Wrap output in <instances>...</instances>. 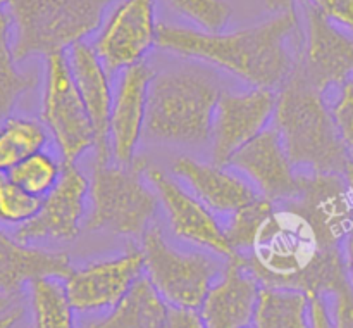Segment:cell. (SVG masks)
Instances as JSON below:
<instances>
[{"instance_id":"cell-17","label":"cell","mask_w":353,"mask_h":328,"mask_svg":"<svg viewBox=\"0 0 353 328\" xmlns=\"http://www.w3.org/2000/svg\"><path fill=\"white\" fill-rule=\"evenodd\" d=\"M230 166L247 176L257 192L272 202L290 200L299 193L300 171L293 166L272 124L241 147Z\"/></svg>"},{"instance_id":"cell-10","label":"cell","mask_w":353,"mask_h":328,"mask_svg":"<svg viewBox=\"0 0 353 328\" xmlns=\"http://www.w3.org/2000/svg\"><path fill=\"white\" fill-rule=\"evenodd\" d=\"M88 197L90 180L78 166L64 162L57 185L41 199L40 211L10 235L24 244L72 242L85 224Z\"/></svg>"},{"instance_id":"cell-22","label":"cell","mask_w":353,"mask_h":328,"mask_svg":"<svg viewBox=\"0 0 353 328\" xmlns=\"http://www.w3.org/2000/svg\"><path fill=\"white\" fill-rule=\"evenodd\" d=\"M171 311L172 304L141 275L114 309L83 328H168Z\"/></svg>"},{"instance_id":"cell-39","label":"cell","mask_w":353,"mask_h":328,"mask_svg":"<svg viewBox=\"0 0 353 328\" xmlns=\"http://www.w3.org/2000/svg\"><path fill=\"white\" fill-rule=\"evenodd\" d=\"M345 178H347L348 189H350V195H352V200H353V154L350 155V161H348L347 171H345Z\"/></svg>"},{"instance_id":"cell-27","label":"cell","mask_w":353,"mask_h":328,"mask_svg":"<svg viewBox=\"0 0 353 328\" xmlns=\"http://www.w3.org/2000/svg\"><path fill=\"white\" fill-rule=\"evenodd\" d=\"M64 162L59 161L50 152L38 151L14 166L7 175L31 195L43 199L57 185L62 175Z\"/></svg>"},{"instance_id":"cell-14","label":"cell","mask_w":353,"mask_h":328,"mask_svg":"<svg viewBox=\"0 0 353 328\" xmlns=\"http://www.w3.org/2000/svg\"><path fill=\"white\" fill-rule=\"evenodd\" d=\"M305 31L299 68L321 92L353 78V37L319 12L302 6Z\"/></svg>"},{"instance_id":"cell-6","label":"cell","mask_w":353,"mask_h":328,"mask_svg":"<svg viewBox=\"0 0 353 328\" xmlns=\"http://www.w3.org/2000/svg\"><path fill=\"white\" fill-rule=\"evenodd\" d=\"M147 166V159L138 155L130 164L110 162V159L93 162L86 230L110 231L128 238L143 237L161 204L145 176Z\"/></svg>"},{"instance_id":"cell-5","label":"cell","mask_w":353,"mask_h":328,"mask_svg":"<svg viewBox=\"0 0 353 328\" xmlns=\"http://www.w3.org/2000/svg\"><path fill=\"white\" fill-rule=\"evenodd\" d=\"M117 0H7L17 62L68 52L100 30Z\"/></svg>"},{"instance_id":"cell-20","label":"cell","mask_w":353,"mask_h":328,"mask_svg":"<svg viewBox=\"0 0 353 328\" xmlns=\"http://www.w3.org/2000/svg\"><path fill=\"white\" fill-rule=\"evenodd\" d=\"M172 173L179 176L216 214L230 216L261 195L247 176L238 175L234 168L228 169L226 166H219L216 162L207 164L188 155H181L172 162Z\"/></svg>"},{"instance_id":"cell-32","label":"cell","mask_w":353,"mask_h":328,"mask_svg":"<svg viewBox=\"0 0 353 328\" xmlns=\"http://www.w3.org/2000/svg\"><path fill=\"white\" fill-rule=\"evenodd\" d=\"M299 2L353 35V0H299Z\"/></svg>"},{"instance_id":"cell-21","label":"cell","mask_w":353,"mask_h":328,"mask_svg":"<svg viewBox=\"0 0 353 328\" xmlns=\"http://www.w3.org/2000/svg\"><path fill=\"white\" fill-rule=\"evenodd\" d=\"M65 252L24 244L0 228V293L19 296L24 285L38 278H61L71 273Z\"/></svg>"},{"instance_id":"cell-26","label":"cell","mask_w":353,"mask_h":328,"mask_svg":"<svg viewBox=\"0 0 353 328\" xmlns=\"http://www.w3.org/2000/svg\"><path fill=\"white\" fill-rule=\"evenodd\" d=\"M33 328H76L72 307L61 278H38L30 283Z\"/></svg>"},{"instance_id":"cell-36","label":"cell","mask_w":353,"mask_h":328,"mask_svg":"<svg viewBox=\"0 0 353 328\" xmlns=\"http://www.w3.org/2000/svg\"><path fill=\"white\" fill-rule=\"evenodd\" d=\"M343 258L348 280H350V285L353 287V231L343 240Z\"/></svg>"},{"instance_id":"cell-29","label":"cell","mask_w":353,"mask_h":328,"mask_svg":"<svg viewBox=\"0 0 353 328\" xmlns=\"http://www.w3.org/2000/svg\"><path fill=\"white\" fill-rule=\"evenodd\" d=\"M41 199L21 189L7 173H0V226L19 228L40 211Z\"/></svg>"},{"instance_id":"cell-12","label":"cell","mask_w":353,"mask_h":328,"mask_svg":"<svg viewBox=\"0 0 353 328\" xmlns=\"http://www.w3.org/2000/svg\"><path fill=\"white\" fill-rule=\"evenodd\" d=\"M145 176L154 186L159 202L164 207L171 231L181 240L209 251L219 258L233 259L234 252L224 233L216 213L207 207L195 193L148 162Z\"/></svg>"},{"instance_id":"cell-34","label":"cell","mask_w":353,"mask_h":328,"mask_svg":"<svg viewBox=\"0 0 353 328\" xmlns=\"http://www.w3.org/2000/svg\"><path fill=\"white\" fill-rule=\"evenodd\" d=\"M310 328H333L331 311L324 296H310Z\"/></svg>"},{"instance_id":"cell-42","label":"cell","mask_w":353,"mask_h":328,"mask_svg":"<svg viewBox=\"0 0 353 328\" xmlns=\"http://www.w3.org/2000/svg\"><path fill=\"white\" fill-rule=\"evenodd\" d=\"M250 328H252V327H250Z\"/></svg>"},{"instance_id":"cell-11","label":"cell","mask_w":353,"mask_h":328,"mask_svg":"<svg viewBox=\"0 0 353 328\" xmlns=\"http://www.w3.org/2000/svg\"><path fill=\"white\" fill-rule=\"evenodd\" d=\"M141 275H145L143 252L131 245L119 255L72 268L64 278L65 296L76 313H109Z\"/></svg>"},{"instance_id":"cell-13","label":"cell","mask_w":353,"mask_h":328,"mask_svg":"<svg viewBox=\"0 0 353 328\" xmlns=\"http://www.w3.org/2000/svg\"><path fill=\"white\" fill-rule=\"evenodd\" d=\"M276 110V92L254 88L247 92H223L217 102L212 123V161L230 166L241 147L271 126Z\"/></svg>"},{"instance_id":"cell-7","label":"cell","mask_w":353,"mask_h":328,"mask_svg":"<svg viewBox=\"0 0 353 328\" xmlns=\"http://www.w3.org/2000/svg\"><path fill=\"white\" fill-rule=\"evenodd\" d=\"M141 242L145 276L159 293L174 306L200 309L210 287L223 275L219 255L209 251L174 247L159 224H150Z\"/></svg>"},{"instance_id":"cell-4","label":"cell","mask_w":353,"mask_h":328,"mask_svg":"<svg viewBox=\"0 0 353 328\" xmlns=\"http://www.w3.org/2000/svg\"><path fill=\"white\" fill-rule=\"evenodd\" d=\"M223 90L207 73L171 69L155 73L148 88L145 135L155 142L186 147L210 144Z\"/></svg>"},{"instance_id":"cell-24","label":"cell","mask_w":353,"mask_h":328,"mask_svg":"<svg viewBox=\"0 0 353 328\" xmlns=\"http://www.w3.org/2000/svg\"><path fill=\"white\" fill-rule=\"evenodd\" d=\"M37 85V75L17 69L12 48V21L9 10L0 7V121L10 117L21 95Z\"/></svg>"},{"instance_id":"cell-40","label":"cell","mask_w":353,"mask_h":328,"mask_svg":"<svg viewBox=\"0 0 353 328\" xmlns=\"http://www.w3.org/2000/svg\"><path fill=\"white\" fill-rule=\"evenodd\" d=\"M6 3H7V0H0V7H6Z\"/></svg>"},{"instance_id":"cell-25","label":"cell","mask_w":353,"mask_h":328,"mask_svg":"<svg viewBox=\"0 0 353 328\" xmlns=\"http://www.w3.org/2000/svg\"><path fill=\"white\" fill-rule=\"evenodd\" d=\"M48 140L50 133L40 121L7 117L0 124V173H9L31 154L43 151Z\"/></svg>"},{"instance_id":"cell-30","label":"cell","mask_w":353,"mask_h":328,"mask_svg":"<svg viewBox=\"0 0 353 328\" xmlns=\"http://www.w3.org/2000/svg\"><path fill=\"white\" fill-rule=\"evenodd\" d=\"M168 2L176 12L209 33L223 31L233 14V9L226 0H168Z\"/></svg>"},{"instance_id":"cell-35","label":"cell","mask_w":353,"mask_h":328,"mask_svg":"<svg viewBox=\"0 0 353 328\" xmlns=\"http://www.w3.org/2000/svg\"><path fill=\"white\" fill-rule=\"evenodd\" d=\"M23 314H24L23 306H17V304L10 307V309L3 311V313L0 314V328H12L14 325L23 318Z\"/></svg>"},{"instance_id":"cell-18","label":"cell","mask_w":353,"mask_h":328,"mask_svg":"<svg viewBox=\"0 0 353 328\" xmlns=\"http://www.w3.org/2000/svg\"><path fill=\"white\" fill-rule=\"evenodd\" d=\"M261 282L236 259H228L224 271L210 287L199 313L203 328H250Z\"/></svg>"},{"instance_id":"cell-2","label":"cell","mask_w":353,"mask_h":328,"mask_svg":"<svg viewBox=\"0 0 353 328\" xmlns=\"http://www.w3.org/2000/svg\"><path fill=\"white\" fill-rule=\"evenodd\" d=\"M299 16L279 12L264 23L234 31L209 33L179 24H159L157 47L207 62L261 88H281L299 64L290 44Z\"/></svg>"},{"instance_id":"cell-23","label":"cell","mask_w":353,"mask_h":328,"mask_svg":"<svg viewBox=\"0 0 353 328\" xmlns=\"http://www.w3.org/2000/svg\"><path fill=\"white\" fill-rule=\"evenodd\" d=\"M252 328H310V299L305 292L262 287Z\"/></svg>"},{"instance_id":"cell-31","label":"cell","mask_w":353,"mask_h":328,"mask_svg":"<svg viewBox=\"0 0 353 328\" xmlns=\"http://www.w3.org/2000/svg\"><path fill=\"white\" fill-rule=\"evenodd\" d=\"M331 114L341 140L353 154V78L340 86L336 100L331 106Z\"/></svg>"},{"instance_id":"cell-8","label":"cell","mask_w":353,"mask_h":328,"mask_svg":"<svg viewBox=\"0 0 353 328\" xmlns=\"http://www.w3.org/2000/svg\"><path fill=\"white\" fill-rule=\"evenodd\" d=\"M41 123L54 138L65 164H76L85 152L95 148L93 124L76 88L65 52L45 57Z\"/></svg>"},{"instance_id":"cell-28","label":"cell","mask_w":353,"mask_h":328,"mask_svg":"<svg viewBox=\"0 0 353 328\" xmlns=\"http://www.w3.org/2000/svg\"><path fill=\"white\" fill-rule=\"evenodd\" d=\"M272 209H274V202L259 195L230 214V220L224 224V233L234 255L245 254L252 247L259 230L272 213Z\"/></svg>"},{"instance_id":"cell-38","label":"cell","mask_w":353,"mask_h":328,"mask_svg":"<svg viewBox=\"0 0 353 328\" xmlns=\"http://www.w3.org/2000/svg\"><path fill=\"white\" fill-rule=\"evenodd\" d=\"M16 299L17 296H9V293H0V314L3 313V311L10 309L12 306H16Z\"/></svg>"},{"instance_id":"cell-33","label":"cell","mask_w":353,"mask_h":328,"mask_svg":"<svg viewBox=\"0 0 353 328\" xmlns=\"http://www.w3.org/2000/svg\"><path fill=\"white\" fill-rule=\"evenodd\" d=\"M327 297L333 300L330 306L333 328H353V287L350 280L338 285Z\"/></svg>"},{"instance_id":"cell-9","label":"cell","mask_w":353,"mask_h":328,"mask_svg":"<svg viewBox=\"0 0 353 328\" xmlns=\"http://www.w3.org/2000/svg\"><path fill=\"white\" fill-rule=\"evenodd\" d=\"M155 0H117L92 44L109 75L143 61L157 47Z\"/></svg>"},{"instance_id":"cell-15","label":"cell","mask_w":353,"mask_h":328,"mask_svg":"<svg viewBox=\"0 0 353 328\" xmlns=\"http://www.w3.org/2000/svg\"><path fill=\"white\" fill-rule=\"evenodd\" d=\"M292 200L316 226L326 245H343L353 231V200L345 175L300 173V186Z\"/></svg>"},{"instance_id":"cell-19","label":"cell","mask_w":353,"mask_h":328,"mask_svg":"<svg viewBox=\"0 0 353 328\" xmlns=\"http://www.w3.org/2000/svg\"><path fill=\"white\" fill-rule=\"evenodd\" d=\"M65 54L76 88L81 95L95 131V161H109V119L114 97L109 71L93 50L92 44L79 41Z\"/></svg>"},{"instance_id":"cell-1","label":"cell","mask_w":353,"mask_h":328,"mask_svg":"<svg viewBox=\"0 0 353 328\" xmlns=\"http://www.w3.org/2000/svg\"><path fill=\"white\" fill-rule=\"evenodd\" d=\"M234 259L262 287L295 289L309 297H327L348 280L341 245L324 244L292 200L274 202L252 247Z\"/></svg>"},{"instance_id":"cell-37","label":"cell","mask_w":353,"mask_h":328,"mask_svg":"<svg viewBox=\"0 0 353 328\" xmlns=\"http://www.w3.org/2000/svg\"><path fill=\"white\" fill-rule=\"evenodd\" d=\"M264 6L268 7L271 12H293L296 6V0H264Z\"/></svg>"},{"instance_id":"cell-41","label":"cell","mask_w":353,"mask_h":328,"mask_svg":"<svg viewBox=\"0 0 353 328\" xmlns=\"http://www.w3.org/2000/svg\"><path fill=\"white\" fill-rule=\"evenodd\" d=\"M30 328H33V327H30Z\"/></svg>"},{"instance_id":"cell-3","label":"cell","mask_w":353,"mask_h":328,"mask_svg":"<svg viewBox=\"0 0 353 328\" xmlns=\"http://www.w3.org/2000/svg\"><path fill=\"white\" fill-rule=\"evenodd\" d=\"M323 95L296 64L276 93L272 126L296 171L345 175L352 152L341 140Z\"/></svg>"},{"instance_id":"cell-16","label":"cell","mask_w":353,"mask_h":328,"mask_svg":"<svg viewBox=\"0 0 353 328\" xmlns=\"http://www.w3.org/2000/svg\"><path fill=\"white\" fill-rule=\"evenodd\" d=\"M154 75V69L145 61L121 71L109 119L110 155L119 164H130L137 159L140 138L145 133L148 88Z\"/></svg>"}]
</instances>
